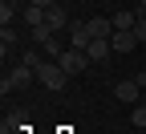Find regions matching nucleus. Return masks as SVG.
Returning <instances> with one entry per match:
<instances>
[{
    "label": "nucleus",
    "instance_id": "f257e3e1",
    "mask_svg": "<svg viewBox=\"0 0 146 134\" xmlns=\"http://www.w3.org/2000/svg\"><path fill=\"white\" fill-rule=\"evenodd\" d=\"M33 81H36V69H33V65H25V61H16V65L4 73L0 89H4V93H16V89H29Z\"/></svg>",
    "mask_w": 146,
    "mask_h": 134
},
{
    "label": "nucleus",
    "instance_id": "f03ea898",
    "mask_svg": "<svg viewBox=\"0 0 146 134\" xmlns=\"http://www.w3.org/2000/svg\"><path fill=\"white\" fill-rule=\"evenodd\" d=\"M36 81H41L45 89H53V93H57V89H65V81H69V73L61 69V61H49V57H45V61L36 65Z\"/></svg>",
    "mask_w": 146,
    "mask_h": 134
},
{
    "label": "nucleus",
    "instance_id": "7ed1b4c3",
    "mask_svg": "<svg viewBox=\"0 0 146 134\" xmlns=\"http://www.w3.org/2000/svg\"><path fill=\"white\" fill-rule=\"evenodd\" d=\"M89 65H94V61H89V53H85V49H65V53H61V69L69 73V77L85 73Z\"/></svg>",
    "mask_w": 146,
    "mask_h": 134
},
{
    "label": "nucleus",
    "instance_id": "20e7f679",
    "mask_svg": "<svg viewBox=\"0 0 146 134\" xmlns=\"http://www.w3.org/2000/svg\"><path fill=\"white\" fill-rule=\"evenodd\" d=\"M114 98L126 102V106H138V102H142V85H138L134 77H122V81L114 85Z\"/></svg>",
    "mask_w": 146,
    "mask_h": 134
},
{
    "label": "nucleus",
    "instance_id": "39448f33",
    "mask_svg": "<svg viewBox=\"0 0 146 134\" xmlns=\"http://www.w3.org/2000/svg\"><path fill=\"white\" fill-rule=\"evenodd\" d=\"M45 25H49L53 33H65V29H69V12H65L61 4H49V8H45Z\"/></svg>",
    "mask_w": 146,
    "mask_h": 134
},
{
    "label": "nucleus",
    "instance_id": "423d86ee",
    "mask_svg": "<svg viewBox=\"0 0 146 134\" xmlns=\"http://www.w3.org/2000/svg\"><path fill=\"white\" fill-rule=\"evenodd\" d=\"M65 33H69V49H89V41H94V37H89V29H85V21H81V25L73 21Z\"/></svg>",
    "mask_w": 146,
    "mask_h": 134
},
{
    "label": "nucleus",
    "instance_id": "0eeeda50",
    "mask_svg": "<svg viewBox=\"0 0 146 134\" xmlns=\"http://www.w3.org/2000/svg\"><path fill=\"white\" fill-rule=\"evenodd\" d=\"M85 29H89V37H114V16H89Z\"/></svg>",
    "mask_w": 146,
    "mask_h": 134
},
{
    "label": "nucleus",
    "instance_id": "6e6552de",
    "mask_svg": "<svg viewBox=\"0 0 146 134\" xmlns=\"http://www.w3.org/2000/svg\"><path fill=\"white\" fill-rule=\"evenodd\" d=\"M85 53H89V61L98 65V61H106V57L114 53V45H110V37H94V41H89V49H85Z\"/></svg>",
    "mask_w": 146,
    "mask_h": 134
},
{
    "label": "nucleus",
    "instance_id": "1a4fd4ad",
    "mask_svg": "<svg viewBox=\"0 0 146 134\" xmlns=\"http://www.w3.org/2000/svg\"><path fill=\"white\" fill-rule=\"evenodd\" d=\"M110 45H114V53H130V49L138 45V33H134V29H126V33H114V37H110Z\"/></svg>",
    "mask_w": 146,
    "mask_h": 134
},
{
    "label": "nucleus",
    "instance_id": "9d476101",
    "mask_svg": "<svg viewBox=\"0 0 146 134\" xmlns=\"http://www.w3.org/2000/svg\"><path fill=\"white\" fill-rule=\"evenodd\" d=\"M41 49H45V57H49V61H61V53H65L69 45H65V37H57V33H53V37H49Z\"/></svg>",
    "mask_w": 146,
    "mask_h": 134
},
{
    "label": "nucleus",
    "instance_id": "9b49d317",
    "mask_svg": "<svg viewBox=\"0 0 146 134\" xmlns=\"http://www.w3.org/2000/svg\"><path fill=\"white\" fill-rule=\"evenodd\" d=\"M16 41H21V37H16V29H12V25H0V53L8 57V53L16 49Z\"/></svg>",
    "mask_w": 146,
    "mask_h": 134
},
{
    "label": "nucleus",
    "instance_id": "f8f14e48",
    "mask_svg": "<svg viewBox=\"0 0 146 134\" xmlns=\"http://www.w3.org/2000/svg\"><path fill=\"white\" fill-rule=\"evenodd\" d=\"M21 16H25V25H29V29H41V25H45V8H41V4H25Z\"/></svg>",
    "mask_w": 146,
    "mask_h": 134
},
{
    "label": "nucleus",
    "instance_id": "ddd939ff",
    "mask_svg": "<svg viewBox=\"0 0 146 134\" xmlns=\"http://www.w3.org/2000/svg\"><path fill=\"white\" fill-rule=\"evenodd\" d=\"M134 25H138L134 12H114V33H126V29H134Z\"/></svg>",
    "mask_w": 146,
    "mask_h": 134
},
{
    "label": "nucleus",
    "instance_id": "4468645a",
    "mask_svg": "<svg viewBox=\"0 0 146 134\" xmlns=\"http://www.w3.org/2000/svg\"><path fill=\"white\" fill-rule=\"evenodd\" d=\"M130 126H134V130H146V102L130 106Z\"/></svg>",
    "mask_w": 146,
    "mask_h": 134
},
{
    "label": "nucleus",
    "instance_id": "2eb2a0df",
    "mask_svg": "<svg viewBox=\"0 0 146 134\" xmlns=\"http://www.w3.org/2000/svg\"><path fill=\"white\" fill-rule=\"evenodd\" d=\"M12 16H16V4L4 0V4H0V25H12Z\"/></svg>",
    "mask_w": 146,
    "mask_h": 134
},
{
    "label": "nucleus",
    "instance_id": "dca6fc26",
    "mask_svg": "<svg viewBox=\"0 0 146 134\" xmlns=\"http://www.w3.org/2000/svg\"><path fill=\"white\" fill-rule=\"evenodd\" d=\"M134 33H138V45H146V16H138V25H134Z\"/></svg>",
    "mask_w": 146,
    "mask_h": 134
},
{
    "label": "nucleus",
    "instance_id": "f3484780",
    "mask_svg": "<svg viewBox=\"0 0 146 134\" xmlns=\"http://www.w3.org/2000/svg\"><path fill=\"white\" fill-rule=\"evenodd\" d=\"M134 81H138V85L146 89V69H138V73H134Z\"/></svg>",
    "mask_w": 146,
    "mask_h": 134
},
{
    "label": "nucleus",
    "instance_id": "a211bd4d",
    "mask_svg": "<svg viewBox=\"0 0 146 134\" xmlns=\"http://www.w3.org/2000/svg\"><path fill=\"white\" fill-rule=\"evenodd\" d=\"M134 16H146V0H138V12H134Z\"/></svg>",
    "mask_w": 146,
    "mask_h": 134
},
{
    "label": "nucleus",
    "instance_id": "6ab92c4d",
    "mask_svg": "<svg viewBox=\"0 0 146 134\" xmlns=\"http://www.w3.org/2000/svg\"><path fill=\"white\" fill-rule=\"evenodd\" d=\"M142 102H146V89H142Z\"/></svg>",
    "mask_w": 146,
    "mask_h": 134
}]
</instances>
